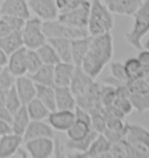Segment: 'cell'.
Returning a JSON list of instances; mask_svg holds the SVG:
<instances>
[{"instance_id": "e575fe53", "label": "cell", "mask_w": 149, "mask_h": 158, "mask_svg": "<svg viewBox=\"0 0 149 158\" xmlns=\"http://www.w3.org/2000/svg\"><path fill=\"white\" fill-rule=\"evenodd\" d=\"M26 49H27V48H26ZM26 58H27V70H28V74L36 72V71L43 65V63H42V60H41V58H40V56L37 54V51L34 49L26 50Z\"/></svg>"}, {"instance_id": "d590c367", "label": "cell", "mask_w": 149, "mask_h": 158, "mask_svg": "<svg viewBox=\"0 0 149 158\" xmlns=\"http://www.w3.org/2000/svg\"><path fill=\"white\" fill-rule=\"evenodd\" d=\"M117 98L115 93V86L111 84L100 86V102L103 106H109L114 104V100Z\"/></svg>"}, {"instance_id": "60d3db41", "label": "cell", "mask_w": 149, "mask_h": 158, "mask_svg": "<svg viewBox=\"0 0 149 158\" xmlns=\"http://www.w3.org/2000/svg\"><path fill=\"white\" fill-rule=\"evenodd\" d=\"M1 18L6 20V22L12 27L13 30H22L23 26L26 23V20L19 16H13V15H2Z\"/></svg>"}, {"instance_id": "4316f807", "label": "cell", "mask_w": 149, "mask_h": 158, "mask_svg": "<svg viewBox=\"0 0 149 158\" xmlns=\"http://www.w3.org/2000/svg\"><path fill=\"white\" fill-rule=\"evenodd\" d=\"M26 107L32 121H43L48 118L50 114V110L47 108V106L37 98H34L32 101H29L26 105Z\"/></svg>"}, {"instance_id": "30bf717a", "label": "cell", "mask_w": 149, "mask_h": 158, "mask_svg": "<svg viewBox=\"0 0 149 158\" xmlns=\"http://www.w3.org/2000/svg\"><path fill=\"white\" fill-rule=\"evenodd\" d=\"M25 143V148L32 158H50L54 156V138H34Z\"/></svg>"}, {"instance_id": "1f68e13d", "label": "cell", "mask_w": 149, "mask_h": 158, "mask_svg": "<svg viewBox=\"0 0 149 158\" xmlns=\"http://www.w3.org/2000/svg\"><path fill=\"white\" fill-rule=\"evenodd\" d=\"M111 155L112 157L117 158H129V157H135V151L132 144L127 141V138L124 137L118 142L112 144L111 147Z\"/></svg>"}, {"instance_id": "836d02e7", "label": "cell", "mask_w": 149, "mask_h": 158, "mask_svg": "<svg viewBox=\"0 0 149 158\" xmlns=\"http://www.w3.org/2000/svg\"><path fill=\"white\" fill-rule=\"evenodd\" d=\"M91 115V127L93 130H96L98 134H103L106 129V118H105L103 107L98 109H95L90 112Z\"/></svg>"}, {"instance_id": "4dcf8cb0", "label": "cell", "mask_w": 149, "mask_h": 158, "mask_svg": "<svg viewBox=\"0 0 149 158\" xmlns=\"http://www.w3.org/2000/svg\"><path fill=\"white\" fill-rule=\"evenodd\" d=\"M36 51H37V54H39V56H40V58L43 64L53 65V66H55L57 63L62 62L60 58V56H58V54H57L56 50L54 49V47L50 44L48 41L45 42V44L41 45L40 48H37Z\"/></svg>"}, {"instance_id": "ba28073f", "label": "cell", "mask_w": 149, "mask_h": 158, "mask_svg": "<svg viewBox=\"0 0 149 158\" xmlns=\"http://www.w3.org/2000/svg\"><path fill=\"white\" fill-rule=\"evenodd\" d=\"M90 10H91V1L87 0L82 6L74 8V10L65 12V13H60L57 19L66 25L72 26L74 28L87 29Z\"/></svg>"}, {"instance_id": "681fc988", "label": "cell", "mask_w": 149, "mask_h": 158, "mask_svg": "<svg viewBox=\"0 0 149 158\" xmlns=\"http://www.w3.org/2000/svg\"><path fill=\"white\" fill-rule=\"evenodd\" d=\"M7 91H8V89H0V107H1V106H6Z\"/></svg>"}, {"instance_id": "7bdbcfd3", "label": "cell", "mask_w": 149, "mask_h": 158, "mask_svg": "<svg viewBox=\"0 0 149 158\" xmlns=\"http://www.w3.org/2000/svg\"><path fill=\"white\" fill-rule=\"evenodd\" d=\"M54 156L55 157H66L65 144L62 143L58 137H54Z\"/></svg>"}, {"instance_id": "9c48e42d", "label": "cell", "mask_w": 149, "mask_h": 158, "mask_svg": "<svg viewBox=\"0 0 149 158\" xmlns=\"http://www.w3.org/2000/svg\"><path fill=\"white\" fill-rule=\"evenodd\" d=\"M29 10L42 21H49L58 18L60 10L56 0H27Z\"/></svg>"}, {"instance_id": "7dc6e473", "label": "cell", "mask_w": 149, "mask_h": 158, "mask_svg": "<svg viewBox=\"0 0 149 158\" xmlns=\"http://www.w3.org/2000/svg\"><path fill=\"white\" fill-rule=\"evenodd\" d=\"M13 158H28L30 157L29 156V152L27 151V149L26 148H22V147H19L18 150L14 152V155L12 156Z\"/></svg>"}, {"instance_id": "8992f818", "label": "cell", "mask_w": 149, "mask_h": 158, "mask_svg": "<svg viewBox=\"0 0 149 158\" xmlns=\"http://www.w3.org/2000/svg\"><path fill=\"white\" fill-rule=\"evenodd\" d=\"M125 85L128 89L129 99L135 110L139 113L149 110V92L144 78L128 79L125 81Z\"/></svg>"}, {"instance_id": "2e32d148", "label": "cell", "mask_w": 149, "mask_h": 158, "mask_svg": "<svg viewBox=\"0 0 149 158\" xmlns=\"http://www.w3.org/2000/svg\"><path fill=\"white\" fill-rule=\"evenodd\" d=\"M143 0H103L105 5L114 14L133 16Z\"/></svg>"}, {"instance_id": "9a60e30c", "label": "cell", "mask_w": 149, "mask_h": 158, "mask_svg": "<svg viewBox=\"0 0 149 158\" xmlns=\"http://www.w3.org/2000/svg\"><path fill=\"white\" fill-rule=\"evenodd\" d=\"M23 141H29L34 138H41V137H55V130L49 123L43 121H30L28 127L26 129L23 134Z\"/></svg>"}, {"instance_id": "83f0119b", "label": "cell", "mask_w": 149, "mask_h": 158, "mask_svg": "<svg viewBox=\"0 0 149 158\" xmlns=\"http://www.w3.org/2000/svg\"><path fill=\"white\" fill-rule=\"evenodd\" d=\"M36 98L47 106L50 112L56 109V98H55L54 86L36 84Z\"/></svg>"}, {"instance_id": "277c9868", "label": "cell", "mask_w": 149, "mask_h": 158, "mask_svg": "<svg viewBox=\"0 0 149 158\" xmlns=\"http://www.w3.org/2000/svg\"><path fill=\"white\" fill-rule=\"evenodd\" d=\"M42 28H43V33L47 36V39L58 37V39L76 40L89 36L87 29L74 28L72 26H69L60 21L58 19L43 21L42 22Z\"/></svg>"}, {"instance_id": "d4e9b609", "label": "cell", "mask_w": 149, "mask_h": 158, "mask_svg": "<svg viewBox=\"0 0 149 158\" xmlns=\"http://www.w3.org/2000/svg\"><path fill=\"white\" fill-rule=\"evenodd\" d=\"M47 41L54 47V49L58 54L62 62L72 63V57H71V42H72V40L53 37V39H47Z\"/></svg>"}, {"instance_id": "f35d334b", "label": "cell", "mask_w": 149, "mask_h": 158, "mask_svg": "<svg viewBox=\"0 0 149 158\" xmlns=\"http://www.w3.org/2000/svg\"><path fill=\"white\" fill-rule=\"evenodd\" d=\"M87 0H56V5L60 13H65L79 7Z\"/></svg>"}, {"instance_id": "bcb514c9", "label": "cell", "mask_w": 149, "mask_h": 158, "mask_svg": "<svg viewBox=\"0 0 149 158\" xmlns=\"http://www.w3.org/2000/svg\"><path fill=\"white\" fill-rule=\"evenodd\" d=\"M11 133H13L11 124L5 122V121H1V120H0V137L6 135V134H11Z\"/></svg>"}, {"instance_id": "6da1fadb", "label": "cell", "mask_w": 149, "mask_h": 158, "mask_svg": "<svg viewBox=\"0 0 149 158\" xmlns=\"http://www.w3.org/2000/svg\"><path fill=\"white\" fill-rule=\"evenodd\" d=\"M113 54V36L111 33L91 36L89 51L80 66L91 78L96 80L105 66L112 60Z\"/></svg>"}, {"instance_id": "4fadbf2b", "label": "cell", "mask_w": 149, "mask_h": 158, "mask_svg": "<svg viewBox=\"0 0 149 158\" xmlns=\"http://www.w3.org/2000/svg\"><path fill=\"white\" fill-rule=\"evenodd\" d=\"M15 89L19 94L22 105H27L34 98H36V84L32 80L29 76L15 77Z\"/></svg>"}, {"instance_id": "e0dca14e", "label": "cell", "mask_w": 149, "mask_h": 158, "mask_svg": "<svg viewBox=\"0 0 149 158\" xmlns=\"http://www.w3.org/2000/svg\"><path fill=\"white\" fill-rule=\"evenodd\" d=\"M26 48L22 47L20 49L14 51L13 54L8 56V62H7V69L14 77L19 76H25L28 73L27 70V58H26Z\"/></svg>"}, {"instance_id": "52a82bcc", "label": "cell", "mask_w": 149, "mask_h": 158, "mask_svg": "<svg viewBox=\"0 0 149 158\" xmlns=\"http://www.w3.org/2000/svg\"><path fill=\"white\" fill-rule=\"evenodd\" d=\"M126 138L135 151V157L149 158V130L140 124H129Z\"/></svg>"}, {"instance_id": "ac0fdd59", "label": "cell", "mask_w": 149, "mask_h": 158, "mask_svg": "<svg viewBox=\"0 0 149 158\" xmlns=\"http://www.w3.org/2000/svg\"><path fill=\"white\" fill-rule=\"evenodd\" d=\"M112 143L105 137L104 134H98L97 137L91 143L87 151L84 153L85 158H97V157H112L111 155Z\"/></svg>"}, {"instance_id": "f907efd6", "label": "cell", "mask_w": 149, "mask_h": 158, "mask_svg": "<svg viewBox=\"0 0 149 158\" xmlns=\"http://www.w3.org/2000/svg\"><path fill=\"white\" fill-rule=\"evenodd\" d=\"M144 81H146V86H147V89H148V92H149V74H147V76L144 77Z\"/></svg>"}, {"instance_id": "ee69618b", "label": "cell", "mask_w": 149, "mask_h": 158, "mask_svg": "<svg viewBox=\"0 0 149 158\" xmlns=\"http://www.w3.org/2000/svg\"><path fill=\"white\" fill-rule=\"evenodd\" d=\"M13 31L15 30L12 29V27L6 22V20L4 18H0V37H5Z\"/></svg>"}, {"instance_id": "44dd1931", "label": "cell", "mask_w": 149, "mask_h": 158, "mask_svg": "<svg viewBox=\"0 0 149 158\" xmlns=\"http://www.w3.org/2000/svg\"><path fill=\"white\" fill-rule=\"evenodd\" d=\"M23 142V137L14 133L6 134L0 137V158H12L14 152Z\"/></svg>"}, {"instance_id": "d6a6232c", "label": "cell", "mask_w": 149, "mask_h": 158, "mask_svg": "<svg viewBox=\"0 0 149 158\" xmlns=\"http://www.w3.org/2000/svg\"><path fill=\"white\" fill-rule=\"evenodd\" d=\"M124 66L128 79H141L146 77V73H144L143 69L140 64L138 57L136 58H134V57L128 58L124 63Z\"/></svg>"}, {"instance_id": "8fae6325", "label": "cell", "mask_w": 149, "mask_h": 158, "mask_svg": "<svg viewBox=\"0 0 149 158\" xmlns=\"http://www.w3.org/2000/svg\"><path fill=\"white\" fill-rule=\"evenodd\" d=\"M48 123L56 131H66L74 122V110H63V109H55L50 112L48 116Z\"/></svg>"}, {"instance_id": "d6986e66", "label": "cell", "mask_w": 149, "mask_h": 158, "mask_svg": "<svg viewBox=\"0 0 149 158\" xmlns=\"http://www.w3.org/2000/svg\"><path fill=\"white\" fill-rule=\"evenodd\" d=\"M76 65L74 63L60 62L54 66L55 86H70L74 73Z\"/></svg>"}, {"instance_id": "f5cc1de1", "label": "cell", "mask_w": 149, "mask_h": 158, "mask_svg": "<svg viewBox=\"0 0 149 158\" xmlns=\"http://www.w3.org/2000/svg\"><path fill=\"white\" fill-rule=\"evenodd\" d=\"M4 68H5V66H0V72L2 71V69H4Z\"/></svg>"}, {"instance_id": "816d5d0a", "label": "cell", "mask_w": 149, "mask_h": 158, "mask_svg": "<svg viewBox=\"0 0 149 158\" xmlns=\"http://www.w3.org/2000/svg\"><path fill=\"white\" fill-rule=\"evenodd\" d=\"M144 49L146 50H149V39L146 41V43H144Z\"/></svg>"}, {"instance_id": "8d00e7d4", "label": "cell", "mask_w": 149, "mask_h": 158, "mask_svg": "<svg viewBox=\"0 0 149 158\" xmlns=\"http://www.w3.org/2000/svg\"><path fill=\"white\" fill-rule=\"evenodd\" d=\"M22 106L19 94L15 89V86L13 85L8 91H7V99H6V107L10 109V112L12 114H14L18 109Z\"/></svg>"}, {"instance_id": "5bb4252c", "label": "cell", "mask_w": 149, "mask_h": 158, "mask_svg": "<svg viewBox=\"0 0 149 158\" xmlns=\"http://www.w3.org/2000/svg\"><path fill=\"white\" fill-rule=\"evenodd\" d=\"M93 83H95V79L91 78L89 74L82 69V66H76L74 77H72L69 87L71 89L74 98H76V97L83 95Z\"/></svg>"}, {"instance_id": "b9f144b4", "label": "cell", "mask_w": 149, "mask_h": 158, "mask_svg": "<svg viewBox=\"0 0 149 158\" xmlns=\"http://www.w3.org/2000/svg\"><path fill=\"white\" fill-rule=\"evenodd\" d=\"M138 59H139L146 76L149 74V50H141L138 56Z\"/></svg>"}, {"instance_id": "ab89813d", "label": "cell", "mask_w": 149, "mask_h": 158, "mask_svg": "<svg viewBox=\"0 0 149 158\" xmlns=\"http://www.w3.org/2000/svg\"><path fill=\"white\" fill-rule=\"evenodd\" d=\"M15 83V77L11 73L7 68H4L0 72V89H10Z\"/></svg>"}, {"instance_id": "3957f363", "label": "cell", "mask_w": 149, "mask_h": 158, "mask_svg": "<svg viewBox=\"0 0 149 158\" xmlns=\"http://www.w3.org/2000/svg\"><path fill=\"white\" fill-rule=\"evenodd\" d=\"M134 22L125 39L129 45L138 50H142V39L149 33V0H143L134 14Z\"/></svg>"}, {"instance_id": "c3c4849f", "label": "cell", "mask_w": 149, "mask_h": 158, "mask_svg": "<svg viewBox=\"0 0 149 158\" xmlns=\"http://www.w3.org/2000/svg\"><path fill=\"white\" fill-rule=\"evenodd\" d=\"M8 62V56L4 52V50L0 48V66H5Z\"/></svg>"}, {"instance_id": "ffe728a7", "label": "cell", "mask_w": 149, "mask_h": 158, "mask_svg": "<svg viewBox=\"0 0 149 158\" xmlns=\"http://www.w3.org/2000/svg\"><path fill=\"white\" fill-rule=\"evenodd\" d=\"M54 89L56 109L74 110L77 104H76V98L69 86H54Z\"/></svg>"}, {"instance_id": "7c38bea8", "label": "cell", "mask_w": 149, "mask_h": 158, "mask_svg": "<svg viewBox=\"0 0 149 158\" xmlns=\"http://www.w3.org/2000/svg\"><path fill=\"white\" fill-rule=\"evenodd\" d=\"M13 15L22 19H29L30 10L27 0H2L0 4V16Z\"/></svg>"}, {"instance_id": "7402d4cb", "label": "cell", "mask_w": 149, "mask_h": 158, "mask_svg": "<svg viewBox=\"0 0 149 158\" xmlns=\"http://www.w3.org/2000/svg\"><path fill=\"white\" fill-rule=\"evenodd\" d=\"M90 42H91V36L86 37H80V39L72 40L71 42V57H72V63L76 66H80L85 56L89 51Z\"/></svg>"}, {"instance_id": "74e56055", "label": "cell", "mask_w": 149, "mask_h": 158, "mask_svg": "<svg viewBox=\"0 0 149 158\" xmlns=\"http://www.w3.org/2000/svg\"><path fill=\"white\" fill-rule=\"evenodd\" d=\"M109 71H111V76L112 78L117 79L119 81L125 83L126 80H128L127 78V74L125 71L124 63H120V62H111L109 64Z\"/></svg>"}, {"instance_id": "f1b7e54d", "label": "cell", "mask_w": 149, "mask_h": 158, "mask_svg": "<svg viewBox=\"0 0 149 158\" xmlns=\"http://www.w3.org/2000/svg\"><path fill=\"white\" fill-rule=\"evenodd\" d=\"M91 130H92L91 124L74 118L72 126L66 130V135H68V138L71 141H79V139L86 137L91 133Z\"/></svg>"}, {"instance_id": "f546056e", "label": "cell", "mask_w": 149, "mask_h": 158, "mask_svg": "<svg viewBox=\"0 0 149 158\" xmlns=\"http://www.w3.org/2000/svg\"><path fill=\"white\" fill-rule=\"evenodd\" d=\"M98 133L96 130H91V133L84 137L83 139H79V141H71V139H68L66 143H65V148L68 149L71 152H79V153H85L87 151V149L90 148L91 143L93 142V139L97 137Z\"/></svg>"}, {"instance_id": "7a4b0ae2", "label": "cell", "mask_w": 149, "mask_h": 158, "mask_svg": "<svg viewBox=\"0 0 149 158\" xmlns=\"http://www.w3.org/2000/svg\"><path fill=\"white\" fill-rule=\"evenodd\" d=\"M114 27L113 13L103 2V0H92L90 10L87 31L90 36L111 33Z\"/></svg>"}, {"instance_id": "603a6c76", "label": "cell", "mask_w": 149, "mask_h": 158, "mask_svg": "<svg viewBox=\"0 0 149 158\" xmlns=\"http://www.w3.org/2000/svg\"><path fill=\"white\" fill-rule=\"evenodd\" d=\"M23 47V40H22V31L15 30L5 37H0V48L4 50L7 56L13 54L14 51Z\"/></svg>"}, {"instance_id": "484cf974", "label": "cell", "mask_w": 149, "mask_h": 158, "mask_svg": "<svg viewBox=\"0 0 149 158\" xmlns=\"http://www.w3.org/2000/svg\"><path fill=\"white\" fill-rule=\"evenodd\" d=\"M35 84L45 85V86H55L54 83V66L43 64L40 69L34 73L28 74Z\"/></svg>"}, {"instance_id": "5b68a950", "label": "cell", "mask_w": 149, "mask_h": 158, "mask_svg": "<svg viewBox=\"0 0 149 158\" xmlns=\"http://www.w3.org/2000/svg\"><path fill=\"white\" fill-rule=\"evenodd\" d=\"M42 20L36 18H29L26 20V23L22 28V40L23 47L27 49L36 50L47 42V36L43 33Z\"/></svg>"}, {"instance_id": "f6af8a7d", "label": "cell", "mask_w": 149, "mask_h": 158, "mask_svg": "<svg viewBox=\"0 0 149 158\" xmlns=\"http://www.w3.org/2000/svg\"><path fill=\"white\" fill-rule=\"evenodd\" d=\"M0 120L5 121L7 123H12L13 121V114L10 112V109L7 108L6 106H1L0 107Z\"/></svg>"}, {"instance_id": "cb8c5ba5", "label": "cell", "mask_w": 149, "mask_h": 158, "mask_svg": "<svg viewBox=\"0 0 149 158\" xmlns=\"http://www.w3.org/2000/svg\"><path fill=\"white\" fill-rule=\"evenodd\" d=\"M30 121L32 120H30L29 114L27 112V107L25 105H22L20 108L13 114V121L11 123L12 131L16 135L23 136V134H25L28 124L30 123Z\"/></svg>"}]
</instances>
